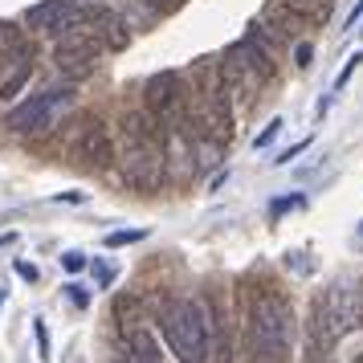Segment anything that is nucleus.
I'll return each instance as SVG.
<instances>
[{"label": "nucleus", "mask_w": 363, "mask_h": 363, "mask_svg": "<svg viewBox=\"0 0 363 363\" xmlns=\"http://www.w3.org/2000/svg\"><path fill=\"white\" fill-rule=\"evenodd\" d=\"M69 155H74V164L90 167V172H102L115 160V139H111V131L102 127L99 118H86V127H78V135H74Z\"/></svg>", "instance_id": "8"}, {"label": "nucleus", "mask_w": 363, "mask_h": 363, "mask_svg": "<svg viewBox=\"0 0 363 363\" xmlns=\"http://www.w3.org/2000/svg\"><path fill=\"white\" fill-rule=\"evenodd\" d=\"M294 57H298V66H302V69L311 66V57H314V50H311V41H306V45H298V50H294Z\"/></svg>", "instance_id": "22"}, {"label": "nucleus", "mask_w": 363, "mask_h": 363, "mask_svg": "<svg viewBox=\"0 0 363 363\" xmlns=\"http://www.w3.org/2000/svg\"><path fill=\"white\" fill-rule=\"evenodd\" d=\"M363 318V294L359 286L339 281L314 298L311 306V323H306V339H311V355L314 359H327V351L343 339L351 327H359Z\"/></svg>", "instance_id": "2"}, {"label": "nucleus", "mask_w": 363, "mask_h": 363, "mask_svg": "<svg viewBox=\"0 0 363 363\" xmlns=\"http://www.w3.org/2000/svg\"><path fill=\"white\" fill-rule=\"evenodd\" d=\"M143 237H147V229H118V233H106V241H102V245L118 249V245H131V241H143Z\"/></svg>", "instance_id": "13"}, {"label": "nucleus", "mask_w": 363, "mask_h": 363, "mask_svg": "<svg viewBox=\"0 0 363 363\" xmlns=\"http://www.w3.org/2000/svg\"><path fill=\"white\" fill-rule=\"evenodd\" d=\"M102 45H106L102 33H66V37H57L53 62H57V69L66 78H86L94 69V62H99Z\"/></svg>", "instance_id": "6"}, {"label": "nucleus", "mask_w": 363, "mask_h": 363, "mask_svg": "<svg viewBox=\"0 0 363 363\" xmlns=\"http://www.w3.org/2000/svg\"><path fill=\"white\" fill-rule=\"evenodd\" d=\"M278 131H281V118H274V123H265V131L253 139V147H265V143H274L278 139Z\"/></svg>", "instance_id": "17"}, {"label": "nucleus", "mask_w": 363, "mask_h": 363, "mask_svg": "<svg viewBox=\"0 0 363 363\" xmlns=\"http://www.w3.org/2000/svg\"><path fill=\"white\" fill-rule=\"evenodd\" d=\"M37 347H41V359H50V330H45V323H37Z\"/></svg>", "instance_id": "21"}, {"label": "nucleus", "mask_w": 363, "mask_h": 363, "mask_svg": "<svg viewBox=\"0 0 363 363\" xmlns=\"http://www.w3.org/2000/svg\"><path fill=\"white\" fill-rule=\"evenodd\" d=\"M143 4H147L151 13H160V17H172V13H176V9H184L188 0H143Z\"/></svg>", "instance_id": "14"}, {"label": "nucleus", "mask_w": 363, "mask_h": 363, "mask_svg": "<svg viewBox=\"0 0 363 363\" xmlns=\"http://www.w3.org/2000/svg\"><path fill=\"white\" fill-rule=\"evenodd\" d=\"M66 9H69V0H41V4H33V9H25V25L53 37L57 25H62V17H66Z\"/></svg>", "instance_id": "10"}, {"label": "nucleus", "mask_w": 363, "mask_h": 363, "mask_svg": "<svg viewBox=\"0 0 363 363\" xmlns=\"http://www.w3.org/2000/svg\"><path fill=\"white\" fill-rule=\"evenodd\" d=\"M17 274H21L25 281H33V278H37V269H33V265H17Z\"/></svg>", "instance_id": "25"}, {"label": "nucleus", "mask_w": 363, "mask_h": 363, "mask_svg": "<svg viewBox=\"0 0 363 363\" xmlns=\"http://www.w3.org/2000/svg\"><path fill=\"white\" fill-rule=\"evenodd\" d=\"M69 102H74V94H69L66 86H62V90H41V94H33V99H25L21 106H13L9 118H4V127L17 131V135L45 131V127L57 123L62 111H69Z\"/></svg>", "instance_id": "4"}, {"label": "nucleus", "mask_w": 363, "mask_h": 363, "mask_svg": "<svg viewBox=\"0 0 363 363\" xmlns=\"http://www.w3.org/2000/svg\"><path fill=\"white\" fill-rule=\"evenodd\" d=\"M94 274H99V281H111V278H115V269H111V265H94Z\"/></svg>", "instance_id": "24"}, {"label": "nucleus", "mask_w": 363, "mask_h": 363, "mask_svg": "<svg viewBox=\"0 0 363 363\" xmlns=\"http://www.w3.org/2000/svg\"><path fill=\"white\" fill-rule=\"evenodd\" d=\"M115 363H160V351H155V339L147 335V327H135L118 335Z\"/></svg>", "instance_id": "9"}, {"label": "nucleus", "mask_w": 363, "mask_h": 363, "mask_svg": "<svg viewBox=\"0 0 363 363\" xmlns=\"http://www.w3.org/2000/svg\"><path fill=\"white\" fill-rule=\"evenodd\" d=\"M359 62H363V53H351V57H347L343 74H339V78H335V94H339V90H343V86L351 82V74H355V66H359Z\"/></svg>", "instance_id": "15"}, {"label": "nucleus", "mask_w": 363, "mask_h": 363, "mask_svg": "<svg viewBox=\"0 0 363 363\" xmlns=\"http://www.w3.org/2000/svg\"><path fill=\"white\" fill-rule=\"evenodd\" d=\"M298 204H302V196H286V200H274V204H269V213H274V216H281V213H290V208H298Z\"/></svg>", "instance_id": "19"}, {"label": "nucleus", "mask_w": 363, "mask_h": 363, "mask_svg": "<svg viewBox=\"0 0 363 363\" xmlns=\"http://www.w3.org/2000/svg\"><path fill=\"white\" fill-rule=\"evenodd\" d=\"M29 57H33V50H29V41L21 37V29L0 21V69L9 66V62H29Z\"/></svg>", "instance_id": "11"}, {"label": "nucleus", "mask_w": 363, "mask_h": 363, "mask_svg": "<svg viewBox=\"0 0 363 363\" xmlns=\"http://www.w3.org/2000/svg\"><path fill=\"white\" fill-rule=\"evenodd\" d=\"M306 147H311V135H306L302 143H294V147H286V151H281V155H278V160H274V164H290V160H294V155H302V151H306Z\"/></svg>", "instance_id": "18"}, {"label": "nucleus", "mask_w": 363, "mask_h": 363, "mask_svg": "<svg viewBox=\"0 0 363 363\" xmlns=\"http://www.w3.org/2000/svg\"><path fill=\"white\" fill-rule=\"evenodd\" d=\"M355 363H363V355H359V359H355Z\"/></svg>", "instance_id": "26"}, {"label": "nucleus", "mask_w": 363, "mask_h": 363, "mask_svg": "<svg viewBox=\"0 0 363 363\" xmlns=\"http://www.w3.org/2000/svg\"><path fill=\"white\" fill-rule=\"evenodd\" d=\"M66 290H69V302H74L78 311H82V306H90V294H86L82 286H66Z\"/></svg>", "instance_id": "20"}, {"label": "nucleus", "mask_w": 363, "mask_h": 363, "mask_svg": "<svg viewBox=\"0 0 363 363\" xmlns=\"http://www.w3.org/2000/svg\"><path fill=\"white\" fill-rule=\"evenodd\" d=\"M62 269H69V274H82V269H86V253H78V249L62 253Z\"/></svg>", "instance_id": "16"}, {"label": "nucleus", "mask_w": 363, "mask_h": 363, "mask_svg": "<svg viewBox=\"0 0 363 363\" xmlns=\"http://www.w3.org/2000/svg\"><path fill=\"white\" fill-rule=\"evenodd\" d=\"M249 351L257 363H290L294 351V306L278 290H253L249 294Z\"/></svg>", "instance_id": "1"}, {"label": "nucleus", "mask_w": 363, "mask_h": 363, "mask_svg": "<svg viewBox=\"0 0 363 363\" xmlns=\"http://www.w3.org/2000/svg\"><path fill=\"white\" fill-rule=\"evenodd\" d=\"M265 17L281 25L286 33H302V29H318L330 17V0H269Z\"/></svg>", "instance_id": "7"}, {"label": "nucleus", "mask_w": 363, "mask_h": 363, "mask_svg": "<svg viewBox=\"0 0 363 363\" xmlns=\"http://www.w3.org/2000/svg\"><path fill=\"white\" fill-rule=\"evenodd\" d=\"M29 74H33V62H17V74H13L9 82L0 86V99H13L21 86H25V78H29Z\"/></svg>", "instance_id": "12"}, {"label": "nucleus", "mask_w": 363, "mask_h": 363, "mask_svg": "<svg viewBox=\"0 0 363 363\" xmlns=\"http://www.w3.org/2000/svg\"><path fill=\"white\" fill-rule=\"evenodd\" d=\"M143 102H147L151 115L164 118L167 127H180L184 115H188V99H184L180 74H172V69H160V74H151L147 86H143Z\"/></svg>", "instance_id": "5"}, {"label": "nucleus", "mask_w": 363, "mask_h": 363, "mask_svg": "<svg viewBox=\"0 0 363 363\" xmlns=\"http://www.w3.org/2000/svg\"><path fill=\"white\" fill-rule=\"evenodd\" d=\"M164 327V343L180 363H204L208 359V339H213V323H208V306L196 298H176L160 318Z\"/></svg>", "instance_id": "3"}, {"label": "nucleus", "mask_w": 363, "mask_h": 363, "mask_svg": "<svg viewBox=\"0 0 363 363\" xmlns=\"http://www.w3.org/2000/svg\"><path fill=\"white\" fill-rule=\"evenodd\" d=\"M363 17V0H355V9H351V17H347V29H355V21Z\"/></svg>", "instance_id": "23"}]
</instances>
